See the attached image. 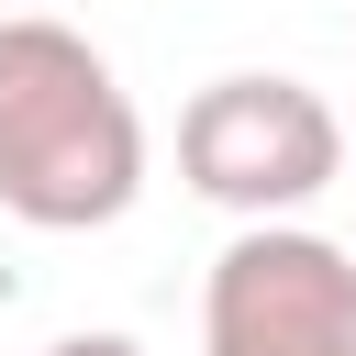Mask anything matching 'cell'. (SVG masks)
<instances>
[{
    "instance_id": "4",
    "label": "cell",
    "mask_w": 356,
    "mask_h": 356,
    "mask_svg": "<svg viewBox=\"0 0 356 356\" xmlns=\"http://www.w3.org/2000/svg\"><path fill=\"white\" fill-rule=\"evenodd\" d=\"M44 356H145V345H134V334H56Z\"/></svg>"
},
{
    "instance_id": "3",
    "label": "cell",
    "mask_w": 356,
    "mask_h": 356,
    "mask_svg": "<svg viewBox=\"0 0 356 356\" xmlns=\"http://www.w3.org/2000/svg\"><path fill=\"white\" fill-rule=\"evenodd\" d=\"M200 356H356V245L245 222L200 278Z\"/></svg>"
},
{
    "instance_id": "1",
    "label": "cell",
    "mask_w": 356,
    "mask_h": 356,
    "mask_svg": "<svg viewBox=\"0 0 356 356\" xmlns=\"http://www.w3.org/2000/svg\"><path fill=\"white\" fill-rule=\"evenodd\" d=\"M145 189V111L56 11L0 22V211L33 234H100Z\"/></svg>"
},
{
    "instance_id": "2",
    "label": "cell",
    "mask_w": 356,
    "mask_h": 356,
    "mask_svg": "<svg viewBox=\"0 0 356 356\" xmlns=\"http://www.w3.org/2000/svg\"><path fill=\"white\" fill-rule=\"evenodd\" d=\"M334 167H345L334 100L278 67H234L178 111V178L234 222H289L300 200L334 189Z\"/></svg>"
}]
</instances>
